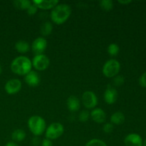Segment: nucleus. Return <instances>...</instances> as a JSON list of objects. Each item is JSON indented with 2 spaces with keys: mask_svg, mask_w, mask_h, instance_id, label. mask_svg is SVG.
Wrapping results in <instances>:
<instances>
[{
  "mask_svg": "<svg viewBox=\"0 0 146 146\" xmlns=\"http://www.w3.org/2000/svg\"><path fill=\"white\" fill-rule=\"evenodd\" d=\"M71 7L67 4H58L51 9V19L54 24L61 25L69 19L71 14Z\"/></svg>",
  "mask_w": 146,
  "mask_h": 146,
  "instance_id": "1",
  "label": "nucleus"
},
{
  "mask_svg": "<svg viewBox=\"0 0 146 146\" xmlns=\"http://www.w3.org/2000/svg\"><path fill=\"white\" fill-rule=\"evenodd\" d=\"M10 68L14 74L19 76H26L31 71V60L25 56H19L12 60Z\"/></svg>",
  "mask_w": 146,
  "mask_h": 146,
  "instance_id": "2",
  "label": "nucleus"
},
{
  "mask_svg": "<svg viewBox=\"0 0 146 146\" xmlns=\"http://www.w3.org/2000/svg\"><path fill=\"white\" fill-rule=\"evenodd\" d=\"M29 129L35 136H40L45 133L46 123L44 118L39 115H32L27 121Z\"/></svg>",
  "mask_w": 146,
  "mask_h": 146,
  "instance_id": "3",
  "label": "nucleus"
},
{
  "mask_svg": "<svg viewBox=\"0 0 146 146\" xmlns=\"http://www.w3.org/2000/svg\"><path fill=\"white\" fill-rule=\"evenodd\" d=\"M121 71V64L118 60L111 58L105 62L102 68L103 74L107 78H114Z\"/></svg>",
  "mask_w": 146,
  "mask_h": 146,
  "instance_id": "4",
  "label": "nucleus"
},
{
  "mask_svg": "<svg viewBox=\"0 0 146 146\" xmlns=\"http://www.w3.org/2000/svg\"><path fill=\"white\" fill-rule=\"evenodd\" d=\"M64 132V127L61 123H52L46 127L45 131V137L51 141L57 139L63 135Z\"/></svg>",
  "mask_w": 146,
  "mask_h": 146,
  "instance_id": "5",
  "label": "nucleus"
},
{
  "mask_svg": "<svg viewBox=\"0 0 146 146\" xmlns=\"http://www.w3.org/2000/svg\"><path fill=\"white\" fill-rule=\"evenodd\" d=\"M32 67H34L36 71H45L48 68L50 65V59L46 54H38L35 55L31 60Z\"/></svg>",
  "mask_w": 146,
  "mask_h": 146,
  "instance_id": "6",
  "label": "nucleus"
},
{
  "mask_svg": "<svg viewBox=\"0 0 146 146\" xmlns=\"http://www.w3.org/2000/svg\"><path fill=\"white\" fill-rule=\"evenodd\" d=\"M81 102L87 109H94L98 105V99L95 93L91 91H86L82 94Z\"/></svg>",
  "mask_w": 146,
  "mask_h": 146,
  "instance_id": "7",
  "label": "nucleus"
},
{
  "mask_svg": "<svg viewBox=\"0 0 146 146\" xmlns=\"http://www.w3.org/2000/svg\"><path fill=\"white\" fill-rule=\"evenodd\" d=\"M47 48V41L44 37L39 36L33 41L31 45V49L35 55L42 54Z\"/></svg>",
  "mask_w": 146,
  "mask_h": 146,
  "instance_id": "8",
  "label": "nucleus"
},
{
  "mask_svg": "<svg viewBox=\"0 0 146 146\" xmlns=\"http://www.w3.org/2000/svg\"><path fill=\"white\" fill-rule=\"evenodd\" d=\"M22 88L21 81L18 78H11L7 81L4 86V90L9 95H14L19 92Z\"/></svg>",
  "mask_w": 146,
  "mask_h": 146,
  "instance_id": "9",
  "label": "nucleus"
},
{
  "mask_svg": "<svg viewBox=\"0 0 146 146\" xmlns=\"http://www.w3.org/2000/svg\"><path fill=\"white\" fill-rule=\"evenodd\" d=\"M118 91L114 87L108 86L105 90L104 94V98L105 102L108 105H112L115 104L118 100Z\"/></svg>",
  "mask_w": 146,
  "mask_h": 146,
  "instance_id": "10",
  "label": "nucleus"
},
{
  "mask_svg": "<svg viewBox=\"0 0 146 146\" xmlns=\"http://www.w3.org/2000/svg\"><path fill=\"white\" fill-rule=\"evenodd\" d=\"M124 144L125 146H143V141L139 134L130 133L124 138Z\"/></svg>",
  "mask_w": 146,
  "mask_h": 146,
  "instance_id": "11",
  "label": "nucleus"
},
{
  "mask_svg": "<svg viewBox=\"0 0 146 146\" xmlns=\"http://www.w3.org/2000/svg\"><path fill=\"white\" fill-rule=\"evenodd\" d=\"M31 2L38 9L44 10L52 9L59 4L58 0H33Z\"/></svg>",
  "mask_w": 146,
  "mask_h": 146,
  "instance_id": "12",
  "label": "nucleus"
},
{
  "mask_svg": "<svg viewBox=\"0 0 146 146\" xmlns=\"http://www.w3.org/2000/svg\"><path fill=\"white\" fill-rule=\"evenodd\" d=\"M24 81L30 87H36L40 84L41 78L36 71L31 70L27 75L24 76Z\"/></svg>",
  "mask_w": 146,
  "mask_h": 146,
  "instance_id": "13",
  "label": "nucleus"
},
{
  "mask_svg": "<svg viewBox=\"0 0 146 146\" xmlns=\"http://www.w3.org/2000/svg\"><path fill=\"white\" fill-rule=\"evenodd\" d=\"M90 117L94 122L97 123H103L106 119V114L102 108H95L90 113Z\"/></svg>",
  "mask_w": 146,
  "mask_h": 146,
  "instance_id": "14",
  "label": "nucleus"
},
{
  "mask_svg": "<svg viewBox=\"0 0 146 146\" xmlns=\"http://www.w3.org/2000/svg\"><path fill=\"white\" fill-rule=\"evenodd\" d=\"M66 106L71 112H76L80 109L81 101L76 96H70L67 98Z\"/></svg>",
  "mask_w": 146,
  "mask_h": 146,
  "instance_id": "15",
  "label": "nucleus"
},
{
  "mask_svg": "<svg viewBox=\"0 0 146 146\" xmlns=\"http://www.w3.org/2000/svg\"><path fill=\"white\" fill-rule=\"evenodd\" d=\"M14 48L17 50V52L20 53V54H26L31 49V46L27 41H24V40H19L16 42Z\"/></svg>",
  "mask_w": 146,
  "mask_h": 146,
  "instance_id": "16",
  "label": "nucleus"
},
{
  "mask_svg": "<svg viewBox=\"0 0 146 146\" xmlns=\"http://www.w3.org/2000/svg\"><path fill=\"white\" fill-rule=\"evenodd\" d=\"M125 119V117L123 113L121 111H116L111 115V118H110L111 122L110 123H111L113 125H121V124L123 123Z\"/></svg>",
  "mask_w": 146,
  "mask_h": 146,
  "instance_id": "17",
  "label": "nucleus"
},
{
  "mask_svg": "<svg viewBox=\"0 0 146 146\" xmlns=\"http://www.w3.org/2000/svg\"><path fill=\"white\" fill-rule=\"evenodd\" d=\"M26 136H27V134H26L25 131L20 128L14 130L11 133V139L14 143L21 142L25 139Z\"/></svg>",
  "mask_w": 146,
  "mask_h": 146,
  "instance_id": "18",
  "label": "nucleus"
},
{
  "mask_svg": "<svg viewBox=\"0 0 146 146\" xmlns=\"http://www.w3.org/2000/svg\"><path fill=\"white\" fill-rule=\"evenodd\" d=\"M13 3L16 8L21 10H27L32 4L29 0H16Z\"/></svg>",
  "mask_w": 146,
  "mask_h": 146,
  "instance_id": "19",
  "label": "nucleus"
},
{
  "mask_svg": "<svg viewBox=\"0 0 146 146\" xmlns=\"http://www.w3.org/2000/svg\"><path fill=\"white\" fill-rule=\"evenodd\" d=\"M53 25L50 21H46L41 25V33L43 36H46L50 35L52 33Z\"/></svg>",
  "mask_w": 146,
  "mask_h": 146,
  "instance_id": "20",
  "label": "nucleus"
},
{
  "mask_svg": "<svg viewBox=\"0 0 146 146\" xmlns=\"http://www.w3.org/2000/svg\"><path fill=\"white\" fill-rule=\"evenodd\" d=\"M120 51L119 46L115 43H111L108 45L107 48V52L111 56H115L118 54Z\"/></svg>",
  "mask_w": 146,
  "mask_h": 146,
  "instance_id": "21",
  "label": "nucleus"
},
{
  "mask_svg": "<svg viewBox=\"0 0 146 146\" xmlns=\"http://www.w3.org/2000/svg\"><path fill=\"white\" fill-rule=\"evenodd\" d=\"M99 6L104 11H109L113 8V2L111 0H102L99 2Z\"/></svg>",
  "mask_w": 146,
  "mask_h": 146,
  "instance_id": "22",
  "label": "nucleus"
},
{
  "mask_svg": "<svg viewBox=\"0 0 146 146\" xmlns=\"http://www.w3.org/2000/svg\"><path fill=\"white\" fill-rule=\"evenodd\" d=\"M85 146H108L107 144L104 141L97 138L90 140L88 142L86 143Z\"/></svg>",
  "mask_w": 146,
  "mask_h": 146,
  "instance_id": "23",
  "label": "nucleus"
},
{
  "mask_svg": "<svg viewBox=\"0 0 146 146\" xmlns=\"http://www.w3.org/2000/svg\"><path fill=\"white\" fill-rule=\"evenodd\" d=\"M90 118V112L87 110H83L78 115V119L81 122L85 123L88 121Z\"/></svg>",
  "mask_w": 146,
  "mask_h": 146,
  "instance_id": "24",
  "label": "nucleus"
},
{
  "mask_svg": "<svg viewBox=\"0 0 146 146\" xmlns=\"http://www.w3.org/2000/svg\"><path fill=\"white\" fill-rule=\"evenodd\" d=\"M125 82V78L121 75H117L113 78V84L115 86H121Z\"/></svg>",
  "mask_w": 146,
  "mask_h": 146,
  "instance_id": "25",
  "label": "nucleus"
},
{
  "mask_svg": "<svg viewBox=\"0 0 146 146\" xmlns=\"http://www.w3.org/2000/svg\"><path fill=\"white\" fill-rule=\"evenodd\" d=\"M114 125L111 123H106L103 126V131L105 133H111L113 131Z\"/></svg>",
  "mask_w": 146,
  "mask_h": 146,
  "instance_id": "26",
  "label": "nucleus"
},
{
  "mask_svg": "<svg viewBox=\"0 0 146 146\" xmlns=\"http://www.w3.org/2000/svg\"><path fill=\"white\" fill-rule=\"evenodd\" d=\"M37 10H38V8H37L34 4H31V6L27 9V12L29 15L32 16L34 15V14L37 12Z\"/></svg>",
  "mask_w": 146,
  "mask_h": 146,
  "instance_id": "27",
  "label": "nucleus"
},
{
  "mask_svg": "<svg viewBox=\"0 0 146 146\" xmlns=\"http://www.w3.org/2000/svg\"><path fill=\"white\" fill-rule=\"evenodd\" d=\"M138 83L141 86L146 88V71L140 76L139 79H138Z\"/></svg>",
  "mask_w": 146,
  "mask_h": 146,
  "instance_id": "28",
  "label": "nucleus"
},
{
  "mask_svg": "<svg viewBox=\"0 0 146 146\" xmlns=\"http://www.w3.org/2000/svg\"><path fill=\"white\" fill-rule=\"evenodd\" d=\"M41 146H53L52 141L47 138H44L41 142Z\"/></svg>",
  "mask_w": 146,
  "mask_h": 146,
  "instance_id": "29",
  "label": "nucleus"
},
{
  "mask_svg": "<svg viewBox=\"0 0 146 146\" xmlns=\"http://www.w3.org/2000/svg\"><path fill=\"white\" fill-rule=\"evenodd\" d=\"M118 3H120V4H130V3L131 2V0H119V1H118Z\"/></svg>",
  "mask_w": 146,
  "mask_h": 146,
  "instance_id": "30",
  "label": "nucleus"
},
{
  "mask_svg": "<svg viewBox=\"0 0 146 146\" xmlns=\"http://www.w3.org/2000/svg\"><path fill=\"white\" fill-rule=\"evenodd\" d=\"M4 146H19V145L17 143H14L13 142V141H11V142L7 143Z\"/></svg>",
  "mask_w": 146,
  "mask_h": 146,
  "instance_id": "31",
  "label": "nucleus"
},
{
  "mask_svg": "<svg viewBox=\"0 0 146 146\" xmlns=\"http://www.w3.org/2000/svg\"><path fill=\"white\" fill-rule=\"evenodd\" d=\"M1 72H2V68H1V66L0 65V75L1 74Z\"/></svg>",
  "mask_w": 146,
  "mask_h": 146,
  "instance_id": "32",
  "label": "nucleus"
},
{
  "mask_svg": "<svg viewBox=\"0 0 146 146\" xmlns=\"http://www.w3.org/2000/svg\"><path fill=\"white\" fill-rule=\"evenodd\" d=\"M143 146H146V139L143 141Z\"/></svg>",
  "mask_w": 146,
  "mask_h": 146,
  "instance_id": "33",
  "label": "nucleus"
}]
</instances>
